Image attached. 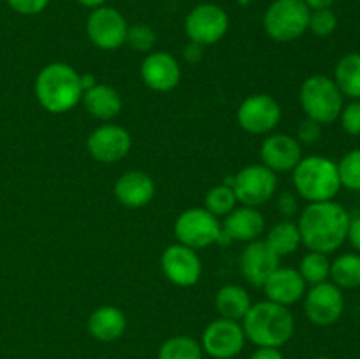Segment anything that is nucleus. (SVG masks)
Here are the masks:
<instances>
[{
	"label": "nucleus",
	"instance_id": "473e14b6",
	"mask_svg": "<svg viewBox=\"0 0 360 359\" xmlns=\"http://www.w3.org/2000/svg\"><path fill=\"white\" fill-rule=\"evenodd\" d=\"M338 28V16L334 14V11L330 9H316L311 11L309 14V25L308 30H311V34H315L316 37H327V35L334 34V30Z\"/></svg>",
	"mask_w": 360,
	"mask_h": 359
},
{
	"label": "nucleus",
	"instance_id": "a18cd8bd",
	"mask_svg": "<svg viewBox=\"0 0 360 359\" xmlns=\"http://www.w3.org/2000/svg\"><path fill=\"white\" fill-rule=\"evenodd\" d=\"M313 359H330V358H327V355H319V358H313Z\"/></svg>",
	"mask_w": 360,
	"mask_h": 359
},
{
	"label": "nucleus",
	"instance_id": "a211bd4d",
	"mask_svg": "<svg viewBox=\"0 0 360 359\" xmlns=\"http://www.w3.org/2000/svg\"><path fill=\"white\" fill-rule=\"evenodd\" d=\"M280 257L267 246L266 241H250L241 253V273L253 287H264L267 278L278 270Z\"/></svg>",
	"mask_w": 360,
	"mask_h": 359
},
{
	"label": "nucleus",
	"instance_id": "39448f33",
	"mask_svg": "<svg viewBox=\"0 0 360 359\" xmlns=\"http://www.w3.org/2000/svg\"><path fill=\"white\" fill-rule=\"evenodd\" d=\"M299 101H301L302 111L309 120H315L320 125L334 123L341 115L345 101L343 94L340 92L333 77L323 74H313L299 90Z\"/></svg>",
	"mask_w": 360,
	"mask_h": 359
},
{
	"label": "nucleus",
	"instance_id": "0eeeda50",
	"mask_svg": "<svg viewBox=\"0 0 360 359\" xmlns=\"http://www.w3.org/2000/svg\"><path fill=\"white\" fill-rule=\"evenodd\" d=\"M174 236L178 243L193 250L206 248L221 239V225L206 208H192L176 218Z\"/></svg>",
	"mask_w": 360,
	"mask_h": 359
},
{
	"label": "nucleus",
	"instance_id": "e433bc0d",
	"mask_svg": "<svg viewBox=\"0 0 360 359\" xmlns=\"http://www.w3.org/2000/svg\"><path fill=\"white\" fill-rule=\"evenodd\" d=\"M278 208H280L281 213L285 215V217H292V215L297 213V199H295V196L292 192H283L280 197H278Z\"/></svg>",
	"mask_w": 360,
	"mask_h": 359
},
{
	"label": "nucleus",
	"instance_id": "cd10ccee",
	"mask_svg": "<svg viewBox=\"0 0 360 359\" xmlns=\"http://www.w3.org/2000/svg\"><path fill=\"white\" fill-rule=\"evenodd\" d=\"M204 351L192 336H172L158 348V359H202Z\"/></svg>",
	"mask_w": 360,
	"mask_h": 359
},
{
	"label": "nucleus",
	"instance_id": "aec40b11",
	"mask_svg": "<svg viewBox=\"0 0 360 359\" xmlns=\"http://www.w3.org/2000/svg\"><path fill=\"white\" fill-rule=\"evenodd\" d=\"M266 220L264 215L257 208L241 206L234 208L227 215L221 229V236H227V239L232 241H255L262 236Z\"/></svg>",
	"mask_w": 360,
	"mask_h": 359
},
{
	"label": "nucleus",
	"instance_id": "9b49d317",
	"mask_svg": "<svg viewBox=\"0 0 360 359\" xmlns=\"http://www.w3.org/2000/svg\"><path fill=\"white\" fill-rule=\"evenodd\" d=\"M229 30V16L217 4H200L188 13L185 32L190 42L200 46L217 44Z\"/></svg>",
	"mask_w": 360,
	"mask_h": 359
},
{
	"label": "nucleus",
	"instance_id": "c85d7f7f",
	"mask_svg": "<svg viewBox=\"0 0 360 359\" xmlns=\"http://www.w3.org/2000/svg\"><path fill=\"white\" fill-rule=\"evenodd\" d=\"M299 273L304 278L306 284L316 285L327 282L330 277V260L326 253L320 252H311L309 250L301 260V266H299Z\"/></svg>",
	"mask_w": 360,
	"mask_h": 359
},
{
	"label": "nucleus",
	"instance_id": "c756f323",
	"mask_svg": "<svg viewBox=\"0 0 360 359\" xmlns=\"http://www.w3.org/2000/svg\"><path fill=\"white\" fill-rule=\"evenodd\" d=\"M236 194L232 190V187L229 185H217L206 194V199H204V208H206L210 213H213L214 217H227L232 210L236 208Z\"/></svg>",
	"mask_w": 360,
	"mask_h": 359
},
{
	"label": "nucleus",
	"instance_id": "bb28decb",
	"mask_svg": "<svg viewBox=\"0 0 360 359\" xmlns=\"http://www.w3.org/2000/svg\"><path fill=\"white\" fill-rule=\"evenodd\" d=\"M266 243L278 257H283L295 252L299 248V245L302 243L297 224H294L290 220L280 222V224H276L271 229L266 238Z\"/></svg>",
	"mask_w": 360,
	"mask_h": 359
},
{
	"label": "nucleus",
	"instance_id": "7ed1b4c3",
	"mask_svg": "<svg viewBox=\"0 0 360 359\" xmlns=\"http://www.w3.org/2000/svg\"><path fill=\"white\" fill-rule=\"evenodd\" d=\"M35 97L49 113H67L83 99L81 76L69 63H49L35 80Z\"/></svg>",
	"mask_w": 360,
	"mask_h": 359
},
{
	"label": "nucleus",
	"instance_id": "f257e3e1",
	"mask_svg": "<svg viewBox=\"0 0 360 359\" xmlns=\"http://www.w3.org/2000/svg\"><path fill=\"white\" fill-rule=\"evenodd\" d=\"M350 215L336 201L309 203L299 217L301 241L311 252L329 253L336 252L347 241Z\"/></svg>",
	"mask_w": 360,
	"mask_h": 359
},
{
	"label": "nucleus",
	"instance_id": "58836bf2",
	"mask_svg": "<svg viewBox=\"0 0 360 359\" xmlns=\"http://www.w3.org/2000/svg\"><path fill=\"white\" fill-rule=\"evenodd\" d=\"M250 359H285L280 348H269V347H259Z\"/></svg>",
	"mask_w": 360,
	"mask_h": 359
},
{
	"label": "nucleus",
	"instance_id": "ddd939ff",
	"mask_svg": "<svg viewBox=\"0 0 360 359\" xmlns=\"http://www.w3.org/2000/svg\"><path fill=\"white\" fill-rule=\"evenodd\" d=\"M281 120V108L271 95L257 94L245 99L238 109V122L246 132L267 134Z\"/></svg>",
	"mask_w": 360,
	"mask_h": 359
},
{
	"label": "nucleus",
	"instance_id": "f8f14e48",
	"mask_svg": "<svg viewBox=\"0 0 360 359\" xmlns=\"http://www.w3.org/2000/svg\"><path fill=\"white\" fill-rule=\"evenodd\" d=\"M127 30V20L115 7H97L86 20L88 39L101 49H118L125 44Z\"/></svg>",
	"mask_w": 360,
	"mask_h": 359
},
{
	"label": "nucleus",
	"instance_id": "ea45409f",
	"mask_svg": "<svg viewBox=\"0 0 360 359\" xmlns=\"http://www.w3.org/2000/svg\"><path fill=\"white\" fill-rule=\"evenodd\" d=\"M202 48L204 46L195 44V42H188V46L185 48V58L188 62H199L202 58Z\"/></svg>",
	"mask_w": 360,
	"mask_h": 359
},
{
	"label": "nucleus",
	"instance_id": "423d86ee",
	"mask_svg": "<svg viewBox=\"0 0 360 359\" xmlns=\"http://www.w3.org/2000/svg\"><path fill=\"white\" fill-rule=\"evenodd\" d=\"M309 14L302 0H274L264 14V30L273 41L292 42L308 30Z\"/></svg>",
	"mask_w": 360,
	"mask_h": 359
},
{
	"label": "nucleus",
	"instance_id": "2f4dec72",
	"mask_svg": "<svg viewBox=\"0 0 360 359\" xmlns=\"http://www.w3.org/2000/svg\"><path fill=\"white\" fill-rule=\"evenodd\" d=\"M127 44L130 46L132 49L141 53H148L151 51V48L157 42V34L151 27H148L146 23H137L129 27L127 30Z\"/></svg>",
	"mask_w": 360,
	"mask_h": 359
},
{
	"label": "nucleus",
	"instance_id": "a19ab883",
	"mask_svg": "<svg viewBox=\"0 0 360 359\" xmlns=\"http://www.w3.org/2000/svg\"><path fill=\"white\" fill-rule=\"evenodd\" d=\"M302 2H304L311 11H316V9H329L336 0H302Z\"/></svg>",
	"mask_w": 360,
	"mask_h": 359
},
{
	"label": "nucleus",
	"instance_id": "7c9ffc66",
	"mask_svg": "<svg viewBox=\"0 0 360 359\" xmlns=\"http://www.w3.org/2000/svg\"><path fill=\"white\" fill-rule=\"evenodd\" d=\"M341 187L360 192V148L352 150L338 162Z\"/></svg>",
	"mask_w": 360,
	"mask_h": 359
},
{
	"label": "nucleus",
	"instance_id": "79ce46f5",
	"mask_svg": "<svg viewBox=\"0 0 360 359\" xmlns=\"http://www.w3.org/2000/svg\"><path fill=\"white\" fill-rule=\"evenodd\" d=\"M95 77L90 76V74H84V76H81V87H83V92L88 90V88L95 87Z\"/></svg>",
	"mask_w": 360,
	"mask_h": 359
},
{
	"label": "nucleus",
	"instance_id": "4468645a",
	"mask_svg": "<svg viewBox=\"0 0 360 359\" xmlns=\"http://www.w3.org/2000/svg\"><path fill=\"white\" fill-rule=\"evenodd\" d=\"M130 146H132V137L129 130L115 123L97 127L86 141L88 153L95 160L105 162V164L122 160L130 151Z\"/></svg>",
	"mask_w": 360,
	"mask_h": 359
},
{
	"label": "nucleus",
	"instance_id": "f03ea898",
	"mask_svg": "<svg viewBox=\"0 0 360 359\" xmlns=\"http://www.w3.org/2000/svg\"><path fill=\"white\" fill-rule=\"evenodd\" d=\"M243 329L257 347L280 348L294 336L295 320L288 306L267 299L250 306L243 317Z\"/></svg>",
	"mask_w": 360,
	"mask_h": 359
},
{
	"label": "nucleus",
	"instance_id": "1a4fd4ad",
	"mask_svg": "<svg viewBox=\"0 0 360 359\" xmlns=\"http://www.w3.org/2000/svg\"><path fill=\"white\" fill-rule=\"evenodd\" d=\"M345 312V296L333 282L311 285L304 294V313L315 326L327 327L336 324Z\"/></svg>",
	"mask_w": 360,
	"mask_h": 359
},
{
	"label": "nucleus",
	"instance_id": "f704fd0d",
	"mask_svg": "<svg viewBox=\"0 0 360 359\" xmlns=\"http://www.w3.org/2000/svg\"><path fill=\"white\" fill-rule=\"evenodd\" d=\"M320 137H322V125L316 123L315 120L306 118L304 122H301L297 129V141L304 144H315L319 143Z\"/></svg>",
	"mask_w": 360,
	"mask_h": 359
},
{
	"label": "nucleus",
	"instance_id": "20e7f679",
	"mask_svg": "<svg viewBox=\"0 0 360 359\" xmlns=\"http://www.w3.org/2000/svg\"><path fill=\"white\" fill-rule=\"evenodd\" d=\"M294 187L299 196L309 203L334 201L341 190L338 164L320 155L301 158L294 169Z\"/></svg>",
	"mask_w": 360,
	"mask_h": 359
},
{
	"label": "nucleus",
	"instance_id": "9d476101",
	"mask_svg": "<svg viewBox=\"0 0 360 359\" xmlns=\"http://www.w3.org/2000/svg\"><path fill=\"white\" fill-rule=\"evenodd\" d=\"M246 344V334L238 320L220 319L206 326L200 347L213 359H232L241 354Z\"/></svg>",
	"mask_w": 360,
	"mask_h": 359
},
{
	"label": "nucleus",
	"instance_id": "b1692460",
	"mask_svg": "<svg viewBox=\"0 0 360 359\" xmlns=\"http://www.w3.org/2000/svg\"><path fill=\"white\" fill-rule=\"evenodd\" d=\"M214 306H217L218 313H220L224 319L243 320V317L246 315V312H248L250 306H252V299H250V294L246 292L245 287L236 284H229L224 285V287L217 292Z\"/></svg>",
	"mask_w": 360,
	"mask_h": 359
},
{
	"label": "nucleus",
	"instance_id": "4be33fe9",
	"mask_svg": "<svg viewBox=\"0 0 360 359\" xmlns=\"http://www.w3.org/2000/svg\"><path fill=\"white\" fill-rule=\"evenodd\" d=\"M127 317L116 306H98L88 317V333L98 341H115L125 333Z\"/></svg>",
	"mask_w": 360,
	"mask_h": 359
},
{
	"label": "nucleus",
	"instance_id": "393cba45",
	"mask_svg": "<svg viewBox=\"0 0 360 359\" xmlns=\"http://www.w3.org/2000/svg\"><path fill=\"white\" fill-rule=\"evenodd\" d=\"M334 83L343 97L359 101L360 99V53H347L341 56L334 70Z\"/></svg>",
	"mask_w": 360,
	"mask_h": 359
},
{
	"label": "nucleus",
	"instance_id": "6ab92c4d",
	"mask_svg": "<svg viewBox=\"0 0 360 359\" xmlns=\"http://www.w3.org/2000/svg\"><path fill=\"white\" fill-rule=\"evenodd\" d=\"M264 291H266L269 301H274L283 306H290L304 298L306 282L297 270L278 267L266 280Z\"/></svg>",
	"mask_w": 360,
	"mask_h": 359
},
{
	"label": "nucleus",
	"instance_id": "c9c22d12",
	"mask_svg": "<svg viewBox=\"0 0 360 359\" xmlns=\"http://www.w3.org/2000/svg\"><path fill=\"white\" fill-rule=\"evenodd\" d=\"M13 11L23 16H34L48 7L49 0H6Z\"/></svg>",
	"mask_w": 360,
	"mask_h": 359
},
{
	"label": "nucleus",
	"instance_id": "37998d69",
	"mask_svg": "<svg viewBox=\"0 0 360 359\" xmlns=\"http://www.w3.org/2000/svg\"><path fill=\"white\" fill-rule=\"evenodd\" d=\"M76 2H79L84 7H90V9H97V7L104 6L105 0H76Z\"/></svg>",
	"mask_w": 360,
	"mask_h": 359
},
{
	"label": "nucleus",
	"instance_id": "c03bdc74",
	"mask_svg": "<svg viewBox=\"0 0 360 359\" xmlns=\"http://www.w3.org/2000/svg\"><path fill=\"white\" fill-rule=\"evenodd\" d=\"M239 4H241V6H248V4H252V2H255V0H238Z\"/></svg>",
	"mask_w": 360,
	"mask_h": 359
},
{
	"label": "nucleus",
	"instance_id": "72a5a7b5",
	"mask_svg": "<svg viewBox=\"0 0 360 359\" xmlns=\"http://www.w3.org/2000/svg\"><path fill=\"white\" fill-rule=\"evenodd\" d=\"M341 127L350 136H360V99L352 101L341 109Z\"/></svg>",
	"mask_w": 360,
	"mask_h": 359
},
{
	"label": "nucleus",
	"instance_id": "f3484780",
	"mask_svg": "<svg viewBox=\"0 0 360 359\" xmlns=\"http://www.w3.org/2000/svg\"><path fill=\"white\" fill-rule=\"evenodd\" d=\"M264 165L274 172L294 171L302 158V148L295 137L288 134H273L266 137L260 146Z\"/></svg>",
	"mask_w": 360,
	"mask_h": 359
},
{
	"label": "nucleus",
	"instance_id": "dca6fc26",
	"mask_svg": "<svg viewBox=\"0 0 360 359\" xmlns=\"http://www.w3.org/2000/svg\"><path fill=\"white\" fill-rule=\"evenodd\" d=\"M141 76L144 84L155 92L174 90L181 80L179 63L171 53L155 51L146 55L141 63Z\"/></svg>",
	"mask_w": 360,
	"mask_h": 359
},
{
	"label": "nucleus",
	"instance_id": "412c9836",
	"mask_svg": "<svg viewBox=\"0 0 360 359\" xmlns=\"http://www.w3.org/2000/svg\"><path fill=\"white\" fill-rule=\"evenodd\" d=\"M155 182L143 171H129L115 183V197L125 208H143L153 199Z\"/></svg>",
	"mask_w": 360,
	"mask_h": 359
},
{
	"label": "nucleus",
	"instance_id": "5701e85b",
	"mask_svg": "<svg viewBox=\"0 0 360 359\" xmlns=\"http://www.w3.org/2000/svg\"><path fill=\"white\" fill-rule=\"evenodd\" d=\"M83 104L91 116L98 120H112L122 111V97L109 84H95L83 92Z\"/></svg>",
	"mask_w": 360,
	"mask_h": 359
},
{
	"label": "nucleus",
	"instance_id": "6e6552de",
	"mask_svg": "<svg viewBox=\"0 0 360 359\" xmlns=\"http://www.w3.org/2000/svg\"><path fill=\"white\" fill-rule=\"evenodd\" d=\"M276 172L271 171L264 164L246 165V168H243L236 175L234 182H232V190L236 194V199L243 206L257 208L260 204L267 203L276 194Z\"/></svg>",
	"mask_w": 360,
	"mask_h": 359
},
{
	"label": "nucleus",
	"instance_id": "a878e982",
	"mask_svg": "<svg viewBox=\"0 0 360 359\" xmlns=\"http://www.w3.org/2000/svg\"><path fill=\"white\" fill-rule=\"evenodd\" d=\"M330 282L343 291L360 287V253H341L330 263Z\"/></svg>",
	"mask_w": 360,
	"mask_h": 359
},
{
	"label": "nucleus",
	"instance_id": "2eb2a0df",
	"mask_svg": "<svg viewBox=\"0 0 360 359\" xmlns=\"http://www.w3.org/2000/svg\"><path fill=\"white\" fill-rule=\"evenodd\" d=\"M162 271L174 285L192 287L202 275V264L195 250L176 243L162 253Z\"/></svg>",
	"mask_w": 360,
	"mask_h": 359
},
{
	"label": "nucleus",
	"instance_id": "4c0bfd02",
	"mask_svg": "<svg viewBox=\"0 0 360 359\" xmlns=\"http://www.w3.org/2000/svg\"><path fill=\"white\" fill-rule=\"evenodd\" d=\"M347 241L350 243L352 248L360 253V215L357 217H350V225H348Z\"/></svg>",
	"mask_w": 360,
	"mask_h": 359
}]
</instances>
